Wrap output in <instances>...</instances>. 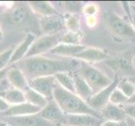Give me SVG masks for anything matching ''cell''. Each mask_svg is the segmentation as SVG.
Masks as SVG:
<instances>
[{
  "label": "cell",
  "instance_id": "obj_1",
  "mask_svg": "<svg viewBox=\"0 0 135 126\" xmlns=\"http://www.w3.org/2000/svg\"><path fill=\"white\" fill-rule=\"evenodd\" d=\"M81 60L76 59L59 60L43 55L25 58L16 63L17 67L25 73L28 80L40 77H50L64 72H75L80 67Z\"/></svg>",
  "mask_w": 135,
  "mask_h": 126
},
{
  "label": "cell",
  "instance_id": "obj_2",
  "mask_svg": "<svg viewBox=\"0 0 135 126\" xmlns=\"http://www.w3.org/2000/svg\"><path fill=\"white\" fill-rule=\"evenodd\" d=\"M54 100L65 114H89L102 119L99 112L92 109L76 93L64 89L58 83L54 90Z\"/></svg>",
  "mask_w": 135,
  "mask_h": 126
},
{
  "label": "cell",
  "instance_id": "obj_3",
  "mask_svg": "<svg viewBox=\"0 0 135 126\" xmlns=\"http://www.w3.org/2000/svg\"><path fill=\"white\" fill-rule=\"evenodd\" d=\"M77 72L91 87L94 94L107 87L113 82L109 77L99 69L84 62H81Z\"/></svg>",
  "mask_w": 135,
  "mask_h": 126
},
{
  "label": "cell",
  "instance_id": "obj_4",
  "mask_svg": "<svg viewBox=\"0 0 135 126\" xmlns=\"http://www.w3.org/2000/svg\"><path fill=\"white\" fill-rule=\"evenodd\" d=\"M106 23L110 31L115 36L123 40H135V30L131 23H128L117 13H107Z\"/></svg>",
  "mask_w": 135,
  "mask_h": 126
},
{
  "label": "cell",
  "instance_id": "obj_5",
  "mask_svg": "<svg viewBox=\"0 0 135 126\" xmlns=\"http://www.w3.org/2000/svg\"><path fill=\"white\" fill-rule=\"evenodd\" d=\"M62 35L63 34L61 33L55 35H44L37 38L28 51L25 58L38 57L46 52H50L61 42Z\"/></svg>",
  "mask_w": 135,
  "mask_h": 126
},
{
  "label": "cell",
  "instance_id": "obj_6",
  "mask_svg": "<svg viewBox=\"0 0 135 126\" xmlns=\"http://www.w3.org/2000/svg\"><path fill=\"white\" fill-rule=\"evenodd\" d=\"M120 77L116 75L115 78L113 80L112 83L107 87L103 88L98 92L95 93L91 99L87 101V104L92 109L97 112H100L102 109L109 104V99L112 92L118 87V82L120 81Z\"/></svg>",
  "mask_w": 135,
  "mask_h": 126
},
{
  "label": "cell",
  "instance_id": "obj_7",
  "mask_svg": "<svg viewBox=\"0 0 135 126\" xmlns=\"http://www.w3.org/2000/svg\"><path fill=\"white\" fill-rule=\"evenodd\" d=\"M57 82L54 76L40 77L29 80V87L44 96L48 101L54 99V90Z\"/></svg>",
  "mask_w": 135,
  "mask_h": 126
},
{
  "label": "cell",
  "instance_id": "obj_8",
  "mask_svg": "<svg viewBox=\"0 0 135 126\" xmlns=\"http://www.w3.org/2000/svg\"><path fill=\"white\" fill-rule=\"evenodd\" d=\"M40 30L44 35L60 34L65 28V17L59 15L40 17Z\"/></svg>",
  "mask_w": 135,
  "mask_h": 126
},
{
  "label": "cell",
  "instance_id": "obj_9",
  "mask_svg": "<svg viewBox=\"0 0 135 126\" xmlns=\"http://www.w3.org/2000/svg\"><path fill=\"white\" fill-rule=\"evenodd\" d=\"M39 114L55 126H63L66 116L54 99L49 101L48 104L40 110Z\"/></svg>",
  "mask_w": 135,
  "mask_h": 126
},
{
  "label": "cell",
  "instance_id": "obj_10",
  "mask_svg": "<svg viewBox=\"0 0 135 126\" xmlns=\"http://www.w3.org/2000/svg\"><path fill=\"white\" fill-rule=\"evenodd\" d=\"M107 63L119 77L125 76L127 78H129L135 76V69L132 59H129L127 57H118L110 59Z\"/></svg>",
  "mask_w": 135,
  "mask_h": 126
},
{
  "label": "cell",
  "instance_id": "obj_11",
  "mask_svg": "<svg viewBox=\"0 0 135 126\" xmlns=\"http://www.w3.org/2000/svg\"><path fill=\"white\" fill-rule=\"evenodd\" d=\"M103 121L89 114H66L63 126H101Z\"/></svg>",
  "mask_w": 135,
  "mask_h": 126
},
{
  "label": "cell",
  "instance_id": "obj_12",
  "mask_svg": "<svg viewBox=\"0 0 135 126\" xmlns=\"http://www.w3.org/2000/svg\"><path fill=\"white\" fill-rule=\"evenodd\" d=\"M5 122L13 126H55L44 119L39 114L22 117H2Z\"/></svg>",
  "mask_w": 135,
  "mask_h": 126
},
{
  "label": "cell",
  "instance_id": "obj_13",
  "mask_svg": "<svg viewBox=\"0 0 135 126\" xmlns=\"http://www.w3.org/2000/svg\"><path fill=\"white\" fill-rule=\"evenodd\" d=\"M37 37L35 33H33V32L28 33L25 35V39L18 44V45L15 49H13V52L10 60V65L16 64L23 59H25L28 51H29L31 45H33Z\"/></svg>",
  "mask_w": 135,
  "mask_h": 126
},
{
  "label": "cell",
  "instance_id": "obj_14",
  "mask_svg": "<svg viewBox=\"0 0 135 126\" xmlns=\"http://www.w3.org/2000/svg\"><path fill=\"white\" fill-rule=\"evenodd\" d=\"M108 58V54L104 50L97 47H90V46H86L84 50L74 57V59L89 64L93 62H98L101 60H107Z\"/></svg>",
  "mask_w": 135,
  "mask_h": 126
},
{
  "label": "cell",
  "instance_id": "obj_15",
  "mask_svg": "<svg viewBox=\"0 0 135 126\" xmlns=\"http://www.w3.org/2000/svg\"><path fill=\"white\" fill-rule=\"evenodd\" d=\"M41 109H42L26 102L24 104L10 106V108L7 111L0 114V116L1 117H22V116L39 114Z\"/></svg>",
  "mask_w": 135,
  "mask_h": 126
},
{
  "label": "cell",
  "instance_id": "obj_16",
  "mask_svg": "<svg viewBox=\"0 0 135 126\" xmlns=\"http://www.w3.org/2000/svg\"><path fill=\"white\" fill-rule=\"evenodd\" d=\"M6 79L12 88L25 92L29 87V80L25 73L17 67H13L8 69Z\"/></svg>",
  "mask_w": 135,
  "mask_h": 126
},
{
  "label": "cell",
  "instance_id": "obj_17",
  "mask_svg": "<svg viewBox=\"0 0 135 126\" xmlns=\"http://www.w3.org/2000/svg\"><path fill=\"white\" fill-rule=\"evenodd\" d=\"M99 113L104 121H125L127 119L123 107L111 104L104 107Z\"/></svg>",
  "mask_w": 135,
  "mask_h": 126
},
{
  "label": "cell",
  "instance_id": "obj_18",
  "mask_svg": "<svg viewBox=\"0 0 135 126\" xmlns=\"http://www.w3.org/2000/svg\"><path fill=\"white\" fill-rule=\"evenodd\" d=\"M86 47L84 45H69L60 43L55 48H53L50 51V54L60 55L64 57H70L71 59H74L77 54H79Z\"/></svg>",
  "mask_w": 135,
  "mask_h": 126
},
{
  "label": "cell",
  "instance_id": "obj_19",
  "mask_svg": "<svg viewBox=\"0 0 135 126\" xmlns=\"http://www.w3.org/2000/svg\"><path fill=\"white\" fill-rule=\"evenodd\" d=\"M32 10L29 5L25 4L18 5L11 12V20L15 25L20 26H27L28 23L30 22Z\"/></svg>",
  "mask_w": 135,
  "mask_h": 126
},
{
  "label": "cell",
  "instance_id": "obj_20",
  "mask_svg": "<svg viewBox=\"0 0 135 126\" xmlns=\"http://www.w3.org/2000/svg\"><path fill=\"white\" fill-rule=\"evenodd\" d=\"M27 4L30 9L35 15H40V17L50 16L59 15L55 8L50 2L46 1H30Z\"/></svg>",
  "mask_w": 135,
  "mask_h": 126
},
{
  "label": "cell",
  "instance_id": "obj_21",
  "mask_svg": "<svg viewBox=\"0 0 135 126\" xmlns=\"http://www.w3.org/2000/svg\"><path fill=\"white\" fill-rule=\"evenodd\" d=\"M74 80H75V93L87 102V101L94 95L92 89L77 72H74Z\"/></svg>",
  "mask_w": 135,
  "mask_h": 126
},
{
  "label": "cell",
  "instance_id": "obj_22",
  "mask_svg": "<svg viewBox=\"0 0 135 126\" xmlns=\"http://www.w3.org/2000/svg\"><path fill=\"white\" fill-rule=\"evenodd\" d=\"M0 97H3L11 106L26 102L25 92L21 90L15 89V88H9V89L3 92L2 93H0Z\"/></svg>",
  "mask_w": 135,
  "mask_h": 126
},
{
  "label": "cell",
  "instance_id": "obj_23",
  "mask_svg": "<svg viewBox=\"0 0 135 126\" xmlns=\"http://www.w3.org/2000/svg\"><path fill=\"white\" fill-rule=\"evenodd\" d=\"M59 85L64 89L75 93V80H74V72H64L55 74L54 76Z\"/></svg>",
  "mask_w": 135,
  "mask_h": 126
},
{
  "label": "cell",
  "instance_id": "obj_24",
  "mask_svg": "<svg viewBox=\"0 0 135 126\" xmlns=\"http://www.w3.org/2000/svg\"><path fill=\"white\" fill-rule=\"evenodd\" d=\"M24 92H25V100L27 102H29V104L32 105H35L36 107H39L40 109H43L49 102L44 96H42L40 93L36 92L35 90L32 89L30 87Z\"/></svg>",
  "mask_w": 135,
  "mask_h": 126
},
{
  "label": "cell",
  "instance_id": "obj_25",
  "mask_svg": "<svg viewBox=\"0 0 135 126\" xmlns=\"http://www.w3.org/2000/svg\"><path fill=\"white\" fill-rule=\"evenodd\" d=\"M65 28L67 31H81V18L77 13H70L65 17Z\"/></svg>",
  "mask_w": 135,
  "mask_h": 126
},
{
  "label": "cell",
  "instance_id": "obj_26",
  "mask_svg": "<svg viewBox=\"0 0 135 126\" xmlns=\"http://www.w3.org/2000/svg\"><path fill=\"white\" fill-rule=\"evenodd\" d=\"M83 39V34L81 31L78 32H72V31H66L63 34L61 42L60 43L69 44V45H81V40Z\"/></svg>",
  "mask_w": 135,
  "mask_h": 126
},
{
  "label": "cell",
  "instance_id": "obj_27",
  "mask_svg": "<svg viewBox=\"0 0 135 126\" xmlns=\"http://www.w3.org/2000/svg\"><path fill=\"white\" fill-rule=\"evenodd\" d=\"M118 88L125 96L128 97V99L130 97H132L135 93V84L130 80H128L127 77L120 78Z\"/></svg>",
  "mask_w": 135,
  "mask_h": 126
},
{
  "label": "cell",
  "instance_id": "obj_28",
  "mask_svg": "<svg viewBox=\"0 0 135 126\" xmlns=\"http://www.w3.org/2000/svg\"><path fill=\"white\" fill-rule=\"evenodd\" d=\"M128 97L125 96L118 87L112 92L109 99V104L113 105H118V106H121V105L124 106L128 104Z\"/></svg>",
  "mask_w": 135,
  "mask_h": 126
},
{
  "label": "cell",
  "instance_id": "obj_29",
  "mask_svg": "<svg viewBox=\"0 0 135 126\" xmlns=\"http://www.w3.org/2000/svg\"><path fill=\"white\" fill-rule=\"evenodd\" d=\"M13 52V49L9 48L6 50H4L3 52L0 53V71L5 70L8 65H10V60H11Z\"/></svg>",
  "mask_w": 135,
  "mask_h": 126
},
{
  "label": "cell",
  "instance_id": "obj_30",
  "mask_svg": "<svg viewBox=\"0 0 135 126\" xmlns=\"http://www.w3.org/2000/svg\"><path fill=\"white\" fill-rule=\"evenodd\" d=\"M65 8L71 13H77L80 10H81V4L78 2H65Z\"/></svg>",
  "mask_w": 135,
  "mask_h": 126
},
{
  "label": "cell",
  "instance_id": "obj_31",
  "mask_svg": "<svg viewBox=\"0 0 135 126\" xmlns=\"http://www.w3.org/2000/svg\"><path fill=\"white\" fill-rule=\"evenodd\" d=\"M82 10L86 17H95L98 11V8L96 4H87L83 8Z\"/></svg>",
  "mask_w": 135,
  "mask_h": 126
},
{
  "label": "cell",
  "instance_id": "obj_32",
  "mask_svg": "<svg viewBox=\"0 0 135 126\" xmlns=\"http://www.w3.org/2000/svg\"><path fill=\"white\" fill-rule=\"evenodd\" d=\"M123 107L127 117L131 118L135 121V104H126Z\"/></svg>",
  "mask_w": 135,
  "mask_h": 126
},
{
  "label": "cell",
  "instance_id": "obj_33",
  "mask_svg": "<svg viewBox=\"0 0 135 126\" xmlns=\"http://www.w3.org/2000/svg\"><path fill=\"white\" fill-rule=\"evenodd\" d=\"M101 126H128L125 121H103Z\"/></svg>",
  "mask_w": 135,
  "mask_h": 126
},
{
  "label": "cell",
  "instance_id": "obj_34",
  "mask_svg": "<svg viewBox=\"0 0 135 126\" xmlns=\"http://www.w3.org/2000/svg\"><path fill=\"white\" fill-rule=\"evenodd\" d=\"M10 104L8 102H6L3 97H0V114L3 113V112L7 111L9 108H10Z\"/></svg>",
  "mask_w": 135,
  "mask_h": 126
},
{
  "label": "cell",
  "instance_id": "obj_35",
  "mask_svg": "<svg viewBox=\"0 0 135 126\" xmlns=\"http://www.w3.org/2000/svg\"><path fill=\"white\" fill-rule=\"evenodd\" d=\"M9 87H10V85H9L7 79H5L3 82L0 83V93H2L3 92L9 89Z\"/></svg>",
  "mask_w": 135,
  "mask_h": 126
},
{
  "label": "cell",
  "instance_id": "obj_36",
  "mask_svg": "<svg viewBox=\"0 0 135 126\" xmlns=\"http://www.w3.org/2000/svg\"><path fill=\"white\" fill-rule=\"evenodd\" d=\"M7 72H8V70L7 69L3 70V71H0V83L3 82L6 79Z\"/></svg>",
  "mask_w": 135,
  "mask_h": 126
},
{
  "label": "cell",
  "instance_id": "obj_37",
  "mask_svg": "<svg viewBox=\"0 0 135 126\" xmlns=\"http://www.w3.org/2000/svg\"><path fill=\"white\" fill-rule=\"evenodd\" d=\"M131 10H132V9H131ZM129 21H130V23H131L133 28L135 30V13L133 11H132L131 15H130V16H129Z\"/></svg>",
  "mask_w": 135,
  "mask_h": 126
},
{
  "label": "cell",
  "instance_id": "obj_38",
  "mask_svg": "<svg viewBox=\"0 0 135 126\" xmlns=\"http://www.w3.org/2000/svg\"><path fill=\"white\" fill-rule=\"evenodd\" d=\"M126 122L128 124V126H135V121L133 119H132L131 118L127 117L126 119Z\"/></svg>",
  "mask_w": 135,
  "mask_h": 126
},
{
  "label": "cell",
  "instance_id": "obj_39",
  "mask_svg": "<svg viewBox=\"0 0 135 126\" xmlns=\"http://www.w3.org/2000/svg\"><path fill=\"white\" fill-rule=\"evenodd\" d=\"M128 104H135V93L133 95L132 97H130V99H128Z\"/></svg>",
  "mask_w": 135,
  "mask_h": 126
},
{
  "label": "cell",
  "instance_id": "obj_40",
  "mask_svg": "<svg viewBox=\"0 0 135 126\" xmlns=\"http://www.w3.org/2000/svg\"><path fill=\"white\" fill-rule=\"evenodd\" d=\"M3 39V29L1 25H0V42H1Z\"/></svg>",
  "mask_w": 135,
  "mask_h": 126
},
{
  "label": "cell",
  "instance_id": "obj_41",
  "mask_svg": "<svg viewBox=\"0 0 135 126\" xmlns=\"http://www.w3.org/2000/svg\"><path fill=\"white\" fill-rule=\"evenodd\" d=\"M130 6H131V9H132V11L135 13V4L132 3V4H130Z\"/></svg>",
  "mask_w": 135,
  "mask_h": 126
},
{
  "label": "cell",
  "instance_id": "obj_42",
  "mask_svg": "<svg viewBox=\"0 0 135 126\" xmlns=\"http://www.w3.org/2000/svg\"><path fill=\"white\" fill-rule=\"evenodd\" d=\"M128 80H130L132 82H133L134 84H135V76L134 77H129V78H128Z\"/></svg>",
  "mask_w": 135,
  "mask_h": 126
},
{
  "label": "cell",
  "instance_id": "obj_43",
  "mask_svg": "<svg viewBox=\"0 0 135 126\" xmlns=\"http://www.w3.org/2000/svg\"><path fill=\"white\" fill-rule=\"evenodd\" d=\"M132 62H133V67L135 69V55H133V57H132Z\"/></svg>",
  "mask_w": 135,
  "mask_h": 126
},
{
  "label": "cell",
  "instance_id": "obj_44",
  "mask_svg": "<svg viewBox=\"0 0 135 126\" xmlns=\"http://www.w3.org/2000/svg\"><path fill=\"white\" fill-rule=\"evenodd\" d=\"M133 55H135V46H134V48L133 49Z\"/></svg>",
  "mask_w": 135,
  "mask_h": 126
},
{
  "label": "cell",
  "instance_id": "obj_45",
  "mask_svg": "<svg viewBox=\"0 0 135 126\" xmlns=\"http://www.w3.org/2000/svg\"><path fill=\"white\" fill-rule=\"evenodd\" d=\"M133 4H135V3H133Z\"/></svg>",
  "mask_w": 135,
  "mask_h": 126
}]
</instances>
